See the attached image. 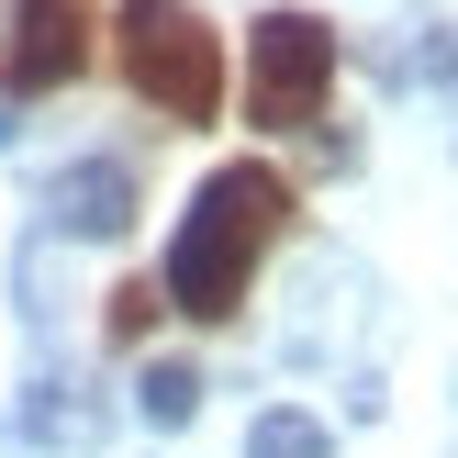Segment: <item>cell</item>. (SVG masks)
<instances>
[{"instance_id":"obj_8","label":"cell","mask_w":458,"mask_h":458,"mask_svg":"<svg viewBox=\"0 0 458 458\" xmlns=\"http://www.w3.org/2000/svg\"><path fill=\"white\" fill-rule=\"evenodd\" d=\"M157 313H168V291H157V280H112L101 335H112V347H146V335H157Z\"/></svg>"},{"instance_id":"obj_1","label":"cell","mask_w":458,"mask_h":458,"mask_svg":"<svg viewBox=\"0 0 458 458\" xmlns=\"http://www.w3.org/2000/svg\"><path fill=\"white\" fill-rule=\"evenodd\" d=\"M291 224H302V191H291L268 157L213 168L191 191V213H179V235H168V268H157L168 313H191V325H235V313L258 302V268L280 258Z\"/></svg>"},{"instance_id":"obj_5","label":"cell","mask_w":458,"mask_h":458,"mask_svg":"<svg viewBox=\"0 0 458 458\" xmlns=\"http://www.w3.org/2000/svg\"><path fill=\"white\" fill-rule=\"evenodd\" d=\"M134 168L123 157H79V168H56L45 179V213H56V235H89V246H112V235H134Z\"/></svg>"},{"instance_id":"obj_4","label":"cell","mask_w":458,"mask_h":458,"mask_svg":"<svg viewBox=\"0 0 458 458\" xmlns=\"http://www.w3.org/2000/svg\"><path fill=\"white\" fill-rule=\"evenodd\" d=\"M101 56V12L89 0H0V101H56Z\"/></svg>"},{"instance_id":"obj_6","label":"cell","mask_w":458,"mask_h":458,"mask_svg":"<svg viewBox=\"0 0 458 458\" xmlns=\"http://www.w3.org/2000/svg\"><path fill=\"white\" fill-rule=\"evenodd\" d=\"M22 425H34V447H101V425H112V403L89 392V380H45V392L22 403Z\"/></svg>"},{"instance_id":"obj_7","label":"cell","mask_w":458,"mask_h":458,"mask_svg":"<svg viewBox=\"0 0 458 458\" xmlns=\"http://www.w3.org/2000/svg\"><path fill=\"white\" fill-rule=\"evenodd\" d=\"M246 458H335V425L302 414V403H268V414L246 425Z\"/></svg>"},{"instance_id":"obj_3","label":"cell","mask_w":458,"mask_h":458,"mask_svg":"<svg viewBox=\"0 0 458 458\" xmlns=\"http://www.w3.org/2000/svg\"><path fill=\"white\" fill-rule=\"evenodd\" d=\"M335 22L325 12H258L246 22V123L258 134H313L335 112Z\"/></svg>"},{"instance_id":"obj_9","label":"cell","mask_w":458,"mask_h":458,"mask_svg":"<svg viewBox=\"0 0 458 458\" xmlns=\"http://www.w3.org/2000/svg\"><path fill=\"white\" fill-rule=\"evenodd\" d=\"M134 403H146V425H191L201 414V369H191V358H157Z\"/></svg>"},{"instance_id":"obj_2","label":"cell","mask_w":458,"mask_h":458,"mask_svg":"<svg viewBox=\"0 0 458 458\" xmlns=\"http://www.w3.org/2000/svg\"><path fill=\"white\" fill-rule=\"evenodd\" d=\"M101 34H112L123 89H134V101H146L168 134L224 123V89H235V67H224V34L201 22V0H123Z\"/></svg>"}]
</instances>
